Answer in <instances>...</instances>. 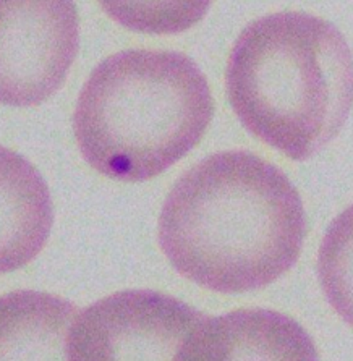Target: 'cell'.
I'll return each mask as SVG.
<instances>
[{"label":"cell","instance_id":"1","mask_svg":"<svg viewBox=\"0 0 353 361\" xmlns=\"http://www.w3.org/2000/svg\"><path fill=\"white\" fill-rule=\"evenodd\" d=\"M305 211L279 167L248 151L206 157L177 180L159 243L178 274L214 292L263 288L300 256Z\"/></svg>","mask_w":353,"mask_h":361},{"label":"cell","instance_id":"2","mask_svg":"<svg viewBox=\"0 0 353 361\" xmlns=\"http://www.w3.org/2000/svg\"><path fill=\"white\" fill-rule=\"evenodd\" d=\"M225 86L243 127L306 161L344 127L353 104V56L329 21L300 12L266 15L232 47Z\"/></svg>","mask_w":353,"mask_h":361},{"label":"cell","instance_id":"3","mask_svg":"<svg viewBox=\"0 0 353 361\" xmlns=\"http://www.w3.org/2000/svg\"><path fill=\"white\" fill-rule=\"evenodd\" d=\"M213 117L206 76L169 51H125L97 65L80 92L73 131L85 161L122 182H144L190 152Z\"/></svg>","mask_w":353,"mask_h":361},{"label":"cell","instance_id":"4","mask_svg":"<svg viewBox=\"0 0 353 361\" xmlns=\"http://www.w3.org/2000/svg\"><path fill=\"white\" fill-rule=\"evenodd\" d=\"M204 316L154 290L113 293L78 311L67 337L68 360H178Z\"/></svg>","mask_w":353,"mask_h":361},{"label":"cell","instance_id":"5","mask_svg":"<svg viewBox=\"0 0 353 361\" xmlns=\"http://www.w3.org/2000/svg\"><path fill=\"white\" fill-rule=\"evenodd\" d=\"M2 102L31 107L62 86L78 52L73 0H0Z\"/></svg>","mask_w":353,"mask_h":361},{"label":"cell","instance_id":"6","mask_svg":"<svg viewBox=\"0 0 353 361\" xmlns=\"http://www.w3.org/2000/svg\"><path fill=\"white\" fill-rule=\"evenodd\" d=\"M316 347L295 321L266 310L204 316L178 360H314Z\"/></svg>","mask_w":353,"mask_h":361},{"label":"cell","instance_id":"7","mask_svg":"<svg viewBox=\"0 0 353 361\" xmlns=\"http://www.w3.org/2000/svg\"><path fill=\"white\" fill-rule=\"evenodd\" d=\"M51 200L28 162L2 151V271H13L37 255L51 231Z\"/></svg>","mask_w":353,"mask_h":361},{"label":"cell","instance_id":"8","mask_svg":"<svg viewBox=\"0 0 353 361\" xmlns=\"http://www.w3.org/2000/svg\"><path fill=\"white\" fill-rule=\"evenodd\" d=\"M78 311L62 298L15 292L2 298V360H68L67 337Z\"/></svg>","mask_w":353,"mask_h":361},{"label":"cell","instance_id":"9","mask_svg":"<svg viewBox=\"0 0 353 361\" xmlns=\"http://www.w3.org/2000/svg\"><path fill=\"white\" fill-rule=\"evenodd\" d=\"M318 279L329 305L353 327V206L335 217L324 235Z\"/></svg>","mask_w":353,"mask_h":361},{"label":"cell","instance_id":"10","mask_svg":"<svg viewBox=\"0 0 353 361\" xmlns=\"http://www.w3.org/2000/svg\"><path fill=\"white\" fill-rule=\"evenodd\" d=\"M123 28L149 35H177L198 23L213 0H97Z\"/></svg>","mask_w":353,"mask_h":361}]
</instances>
